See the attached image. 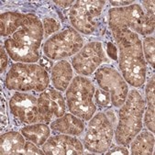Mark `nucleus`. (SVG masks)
Wrapping results in <instances>:
<instances>
[{
  "instance_id": "obj_1",
  "label": "nucleus",
  "mask_w": 155,
  "mask_h": 155,
  "mask_svg": "<svg viewBox=\"0 0 155 155\" xmlns=\"http://www.w3.org/2000/svg\"><path fill=\"white\" fill-rule=\"evenodd\" d=\"M112 34L119 51V68L124 80L133 87H141L147 74L141 41L129 28L112 30Z\"/></svg>"
},
{
  "instance_id": "obj_2",
  "label": "nucleus",
  "mask_w": 155,
  "mask_h": 155,
  "mask_svg": "<svg viewBox=\"0 0 155 155\" xmlns=\"http://www.w3.org/2000/svg\"><path fill=\"white\" fill-rule=\"evenodd\" d=\"M41 21L32 14H27L20 28L5 41L4 47L10 58L23 64L40 60L39 49L44 37Z\"/></svg>"
},
{
  "instance_id": "obj_3",
  "label": "nucleus",
  "mask_w": 155,
  "mask_h": 155,
  "mask_svg": "<svg viewBox=\"0 0 155 155\" xmlns=\"http://www.w3.org/2000/svg\"><path fill=\"white\" fill-rule=\"evenodd\" d=\"M145 101L140 92L131 90L126 102L118 112V123L115 131L116 141L121 146H129L142 130Z\"/></svg>"
},
{
  "instance_id": "obj_4",
  "label": "nucleus",
  "mask_w": 155,
  "mask_h": 155,
  "mask_svg": "<svg viewBox=\"0 0 155 155\" xmlns=\"http://www.w3.org/2000/svg\"><path fill=\"white\" fill-rule=\"evenodd\" d=\"M49 84L48 71L35 64H14L5 79L6 87L18 92H43Z\"/></svg>"
},
{
  "instance_id": "obj_5",
  "label": "nucleus",
  "mask_w": 155,
  "mask_h": 155,
  "mask_svg": "<svg viewBox=\"0 0 155 155\" xmlns=\"http://www.w3.org/2000/svg\"><path fill=\"white\" fill-rule=\"evenodd\" d=\"M108 26L111 31L129 28L144 36L154 31V16L144 13L138 4L112 8L108 13Z\"/></svg>"
},
{
  "instance_id": "obj_6",
  "label": "nucleus",
  "mask_w": 155,
  "mask_h": 155,
  "mask_svg": "<svg viewBox=\"0 0 155 155\" xmlns=\"http://www.w3.org/2000/svg\"><path fill=\"white\" fill-rule=\"evenodd\" d=\"M93 83L84 77H74L66 90V102L69 111L83 120H90L97 111L93 100L95 95Z\"/></svg>"
},
{
  "instance_id": "obj_7",
  "label": "nucleus",
  "mask_w": 155,
  "mask_h": 155,
  "mask_svg": "<svg viewBox=\"0 0 155 155\" xmlns=\"http://www.w3.org/2000/svg\"><path fill=\"white\" fill-rule=\"evenodd\" d=\"M114 117L112 113L100 112L90 119L84 139V145L92 153L101 154L109 149L113 136Z\"/></svg>"
},
{
  "instance_id": "obj_8",
  "label": "nucleus",
  "mask_w": 155,
  "mask_h": 155,
  "mask_svg": "<svg viewBox=\"0 0 155 155\" xmlns=\"http://www.w3.org/2000/svg\"><path fill=\"white\" fill-rule=\"evenodd\" d=\"M84 45L81 35L74 28H66L48 39L43 52L48 59L59 61L76 54Z\"/></svg>"
},
{
  "instance_id": "obj_9",
  "label": "nucleus",
  "mask_w": 155,
  "mask_h": 155,
  "mask_svg": "<svg viewBox=\"0 0 155 155\" xmlns=\"http://www.w3.org/2000/svg\"><path fill=\"white\" fill-rule=\"evenodd\" d=\"M105 4L106 1H75L69 14L72 26L83 34L93 33L97 28V18Z\"/></svg>"
},
{
  "instance_id": "obj_10",
  "label": "nucleus",
  "mask_w": 155,
  "mask_h": 155,
  "mask_svg": "<svg viewBox=\"0 0 155 155\" xmlns=\"http://www.w3.org/2000/svg\"><path fill=\"white\" fill-rule=\"evenodd\" d=\"M95 76L99 87L109 93L112 105L122 107L128 97L129 86L120 74L115 68L104 65L96 71Z\"/></svg>"
},
{
  "instance_id": "obj_11",
  "label": "nucleus",
  "mask_w": 155,
  "mask_h": 155,
  "mask_svg": "<svg viewBox=\"0 0 155 155\" xmlns=\"http://www.w3.org/2000/svg\"><path fill=\"white\" fill-rule=\"evenodd\" d=\"M9 107L12 115L22 123L49 122L40 109L38 98L28 93H15L9 100Z\"/></svg>"
},
{
  "instance_id": "obj_12",
  "label": "nucleus",
  "mask_w": 155,
  "mask_h": 155,
  "mask_svg": "<svg viewBox=\"0 0 155 155\" xmlns=\"http://www.w3.org/2000/svg\"><path fill=\"white\" fill-rule=\"evenodd\" d=\"M105 53L101 42L92 41L84 46L72 59V65L81 75H91L105 61Z\"/></svg>"
},
{
  "instance_id": "obj_13",
  "label": "nucleus",
  "mask_w": 155,
  "mask_h": 155,
  "mask_svg": "<svg viewBox=\"0 0 155 155\" xmlns=\"http://www.w3.org/2000/svg\"><path fill=\"white\" fill-rule=\"evenodd\" d=\"M44 154H83L84 147L81 141L71 135L61 134L55 135L47 140L42 145Z\"/></svg>"
},
{
  "instance_id": "obj_14",
  "label": "nucleus",
  "mask_w": 155,
  "mask_h": 155,
  "mask_svg": "<svg viewBox=\"0 0 155 155\" xmlns=\"http://www.w3.org/2000/svg\"><path fill=\"white\" fill-rule=\"evenodd\" d=\"M38 100L40 109L48 121H51L52 117H60L64 115L65 100L60 92L54 89L45 90L40 95Z\"/></svg>"
},
{
  "instance_id": "obj_15",
  "label": "nucleus",
  "mask_w": 155,
  "mask_h": 155,
  "mask_svg": "<svg viewBox=\"0 0 155 155\" xmlns=\"http://www.w3.org/2000/svg\"><path fill=\"white\" fill-rule=\"evenodd\" d=\"M51 129L61 134L79 136L84 130V121L74 114H64L51 123Z\"/></svg>"
},
{
  "instance_id": "obj_16",
  "label": "nucleus",
  "mask_w": 155,
  "mask_h": 155,
  "mask_svg": "<svg viewBox=\"0 0 155 155\" xmlns=\"http://www.w3.org/2000/svg\"><path fill=\"white\" fill-rule=\"evenodd\" d=\"M51 79L53 86L59 91H65L73 79V69L67 61H59L51 71Z\"/></svg>"
},
{
  "instance_id": "obj_17",
  "label": "nucleus",
  "mask_w": 155,
  "mask_h": 155,
  "mask_svg": "<svg viewBox=\"0 0 155 155\" xmlns=\"http://www.w3.org/2000/svg\"><path fill=\"white\" fill-rule=\"evenodd\" d=\"M24 138L17 131H9L1 135V154H25Z\"/></svg>"
},
{
  "instance_id": "obj_18",
  "label": "nucleus",
  "mask_w": 155,
  "mask_h": 155,
  "mask_svg": "<svg viewBox=\"0 0 155 155\" xmlns=\"http://www.w3.org/2000/svg\"><path fill=\"white\" fill-rule=\"evenodd\" d=\"M22 135L37 146H42L50 137L51 130L44 123H35L22 128Z\"/></svg>"
},
{
  "instance_id": "obj_19",
  "label": "nucleus",
  "mask_w": 155,
  "mask_h": 155,
  "mask_svg": "<svg viewBox=\"0 0 155 155\" xmlns=\"http://www.w3.org/2000/svg\"><path fill=\"white\" fill-rule=\"evenodd\" d=\"M26 18V14L18 12H5L0 16V33L1 36H11L21 27Z\"/></svg>"
},
{
  "instance_id": "obj_20",
  "label": "nucleus",
  "mask_w": 155,
  "mask_h": 155,
  "mask_svg": "<svg viewBox=\"0 0 155 155\" xmlns=\"http://www.w3.org/2000/svg\"><path fill=\"white\" fill-rule=\"evenodd\" d=\"M130 151L133 155L152 154L154 148V136L151 132L140 131L130 143Z\"/></svg>"
},
{
  "instance_id": "obj_21",
  "label": "nucleus",
  "mask_w": 155,
  "mask_h": 155,
  "mask_svg": "<svg viewBox=\"0 0 155 155\" xmlns=\"http://www.w3.org/2000/svg\"><path fill=\"white\" fill-rule=\"evenodd\" d=\"M146 100L147 107L145 109L144 123L149 130L151 132L155 131V95H154V76H152L148 82L146 88Z\"/></svg>"
},
{
  "instance_id": "obj_22",
  "label": "nucleus",
  "mask_w": 155,
  "mask_h": 155,
  "mask_svg": "<svg viewBox=\"0 0 155 155\" xmlns=\"http://www.w3.org/2000/svg\"><path fill=\"white\" fill-rule=\"evenodd\" d=\"M142 51L148 63L154 67V38L147 37L144 39L142 43Z\"/></svg>"
},
{
  "instance_id": "obj_23",
  "label": "nucleus",
  "mask_w": 155,
  "mask_h": 155,
  "mask_svg": "<svg viewBox=\"0 0 155 155\" xmlns=\"http://www.w3.org/2000/svg\"><path fill=\"white\" fill-rule=\"evenodd\" d=\"M94 97H95L96 103L101 107H110L112 105L109 93H107L105 90H102V89L96 90Z\"/></svg>"
},
{
  "instance_id": "obj_24",
  "label": "nucleus",
  "mask_w": 155,
  "mask_h": 155,
  "mask_svg": "<svg viewBox=\"0 0 155 155\" xmlns=\"http://www.w3.org/2000/svg\"><path fill=\"white\" fill-rule=\"evenodd\" d=\"M42 25H43V31L45 37H48L57 32L61 28L60 23L52 18H45L42 20Z\"/></svg>"
},
{
  "instance_id": "obj_25",
  "label": "nucleus",
  "mask_w": 155,
  "mask_h": 155,
  "mask_svg": "<svg viewBox=\"0 0 155 155\" xmlns=\"http://www.w3.org/2000/svg\"><path fill=\"white\" fill-rule=\"evenodd\" d=\"M25 154H44V151L40 150L36 144L31 141H27L25 144Z\"/></svg>"
},
{
  "instance_id": "obj_26",
  "label": "nucleus",
  "mask_w": 155,
  "mask_h": 155,
  "mask_svg": "<svg viewBox=\"0 0 155 155\" xmlns=\"http://www.w3.org/2000/svg\"><path fill=\"white\" fill-rule=\"evenodd\" d=\"M115 154H129V151L126 148H123L122 146H114L112 149L107 150V155H115Z\"/></svg>"
},
{
  "instance_id": "obj_27",
  "label": "nucleus",
  "mask_w": 155,
  "mask_h": 155,
  "mask_svg": "<svg viewBox=\"0 0 155 155\" xmlns=\"http://www.w3.org/2000/svg\"><path fill=\"white\" fill-rule=\"evenodd\" d=\"M107 51L108 56L111 59H113L115 61L117 60V50L115 44H113L111 41H108L107 44Z\"/></svg>"
},
{
  "instance_id": "obj_28",
  "label": "nucleus",
  "mask_w": 155,
  "mask_h": 155,
  "mask_svg": "<svg viewBox=\"0 0 155 155\" xmlns=\"http://www.w3.org/2000/svg\"><path fill=\"white\" fill-rule=\"evenodd\" d=\"M6 49L5 47H1V73H3L8 64V55L6 52Z\"/></svg>"
},
{
  "instance_id": "obj_29",
  "label": "nucleus",
  "mask_w": 155,
  "mask_h": 155,
  "mask_svg": "<svg viewBox=\"0 0 155 155\" xmlns=\"http://www.w3.org/2000/svg\"><path fill=\"white\" fill-rule=\"evenodd\" d=\"M142 4L147 10V14L154 16V1H143Z\"/></svg>"
},
{
  "instance_id": "obj_30",
  "label": "nucleus",
  "mask_w": 155,
  "mask_h": 155,
  "mask_svg": "<svg viewBox=\"0 0 155 155\" xmlns=\"http://www.w3.org/2000/svg\"><path fill=\"white\" fill-rule=\"evenodd\" d=\"M41 66H42L46 71H49V70L52 69V67H53L52 66V63L47 59V57L41 60Z\"/></svg>"
},
{
  "instance_id": "obj_31",
  "label": "nucleus",
  "mask_w": 155,
  "mask_h": 155,
  "mask_svg": "<svg viewBox=\"0 0 155 155\" xmlns=\"http://www.w3.org/2000/svg\"><path fill=\"white\" fill-rule=\"evenodd\" d=\"M110 4L114 7H124L126 5H130L133 4V1H110Z\"/></svg>"
},
{
  "instance_id": "obj_32",
  "label": "nucleus",
  "mask_w": 155,
  "mask_h": 155,
  "mask_svg": "<svg viewBox=\"0 0 155 155\" xmlns=\"http://www.w3.org/2000/svg\"><path fill=\"white\" fill-rule=\"evenodd\" d=\"M54 3L61 8H68L70 7L71 5L74 4V1H54Z\"/></svg>"
}]
</instances>
